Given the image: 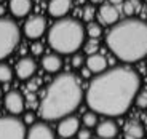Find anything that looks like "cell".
<instances>
[{
  "instance_id": "6da1fadb",
  "label": "cell",
  "mask_w": 147,
  "mask_h": 139,
  "mask_svg": "<svg viewBox=\"0 0 147 139\" xmlns=\"http://www.w3.org/2000/svg\"><path fill=\"white\" fill-rule=\"evenodd\" d=\"M141 86L136 70L128 66H115L98 74L90 82L85 101L94 113L104 117H120L134 103Z\"/></svg>"
},
{
  "instance_id": "7a4b0ae2",
  "label": "cell",
  "mask_w": 147,
  "mask_h": 139,
  "mask_svg": "<svg viewBox=\"0 0 147 139\" xmlns=\"http://www.w3.org/2000/svg\"><path fill=\"white\" fill-rule=\"evenodd\" d=\"M83 99L80 82L74 74H61L48 85L38 104V115L43 120H61L80 106Z\"/></svg>"
},
{
  "instance_id": "3957f363",
  "label": "cell",
  "mask_w": 147,
  "mask_h": 139,
  "mask_svg": "<svg viewBox=\"0 0 147 139\" xmlns=\"http://www.w3.org/2000/svg\"><path fill=\"white\" fill-rule=\"evenodd\" d=\"M107 47L120 61L136 62L147 56V22L128 18L115 22L107 34Z\"/></svg>"
},
{
  "instance_id": "277c9868",
  "label": "cell",
  "mask_w": 147,
  "mask_h": 139,
  "mask_svg": "<svg viewBox=\"0 0 147 139\" xmlns=\"http://www.w3.org/2000/svg\"><path fill=\"white\" fill-rule=\"evenodd\" d=\"M85 43V29L77 19L63 18L48 30V45L56 55H74Z\"/></svg>"
},
{
  "instance_id": "5b68a950",
  "label": "cell",
  "mask_w": 147,
  "mask_h": 139,
  "mask_svg": "<svg viewBox=\"0 0 147 139\" xmlns=\"http://www.w3.org/2000/svg\"><path fill=\"white\" fill-rule=\"evenodd\" d=\"M19 27L15 21L0 18V61L11 55L19 43Z\"/></svg>"
},
{
  "instance_id": "8992f818",
  "label": "cell",
  "mask_w": 147,
  "mask_h": 139,
  "mask_svg": "<svg viewBox=\"0 0 147 139\" xmlns=\"http://www.w3.org/2000/svg\"><path fill=\"white\" fill-rule=\"evenodd\" d=\"M26 125L15 115L0 117V139H26Z\"/></svg>"
},
{
  "instance_id": "52a82bcc",
  "label": "cell",
  "mask_w": 147,
  "mask_h": 139,
  "mask_svg": "<svg viewBox=\"0 0 147 139\" xmlns=\"http://www.w3.org/2000/svg\"><path fill=\"white\" fill-rule=\"evenodd\" d=\"M47 30V19L40 15L29 16L24 22V34L32 40H38Z\"/></svg>"
},
{
  "instance_id": "ba28073f",
  "label": "cell",
  "mask_w": 147,
  "mask_h": 139,
  "mask_svg": "<svg viewBox=\"0 0 147 139\" xmlns=\"http://www.w3.org/2000/svg\"><path fill=\"white\" fill-rule=\"evenodd\" d=\"M78 130H80V120L75 115H67V117L61 118V121L58 125V134L64 139L75 136Z\"/></svg>"
},
{
  "instance_id": "9c48e42d",
  "label": "cell",
  "mask_w": 147,
  "mask_h": 139,
  "mask_svg": "<svg viewBox=\"0 0 147 139\" xmlns=\"http://www.w3.org/2000/svg\"><path fill=\"white\" fill-rule=\"evenodd\" d=\"M5 107L10 113L13 115H19V113L24 112L26 109V101H24V96L19 91H10L5 96Z\"/></svg>"
},
{
  "instance_id": "30bf717a",
  "label": "cell",
  "mask_w": 147,
  "mask_h": 139,
  "mask_svg": "<svg viewBox=\"0 0 147 139\" xmlns=\"http://www.w3.org/2000/svg\"><path fill=\"white\" fill-rule=\"evenodd\" d=\"M35 70H37V62L34 58H29V56H22L18 61V64H16V75L21 80L32 78Z\"/></svg>"
},
{
  "instance_id": "8fae6325",
  "label": "cell",
  "mask_w": 147,
  "mask_h": 139,
  "mask_svg": "<svg viewBox=\"0 0 147 139\" xmlns=\"http://www.w3.org/2000/svg\"><path fill=\"white\" fill-rule=\"evenodd\" d=\"M72 8V0H50L48 2V13L56 19H63Z\"/></svg>"
},
{
  "instance_id": "7c38bea8",
  "label": "cell",
  "mask_w": 147,
  "mask_h": 139,
  "mask_svg": "<svg viewBox=\"0 0 147 139\" xmlns=\"http://www.w3.org/2000/svg\"><path fill=\"white\" fill-rule=\"evenodd\" d=\"M26 139H55V131L47 123H34L26 131Z\"/></svg>"
},
{
  "instance_id": "4fadbf2b",
  "label": "cell",
  "mask_w": 147,
  "mask_h": 139,
  "mask_svg": "<svg viewBox=\"0 0 147 139\" xmlns=\"http://www.w3.org/2000/svg\"><path fill=\"white\" fill-rule=\"evenodd\" d=\"M96 134L99 136V139H114L118 134V126L114 120L106 118L102 121H98V125H96Z\"/></svg>"
},
{
  "instance_id": "5bb4252c",
  "label": "cell",
  "mask_w": 147,
  "mask_h": 139,
  "mask_svg": "<svg viewBox=\"0 0 147 139\" xmlns=\"http://www.w3.org/2000/svg\"><path fill=\"white\" fill-rule=\"evenodd\" d=\"M98 16L102 24H115L118 22V10L112 3H102L98 10Z\"/></svg>"
},
{
  "instance_id": "9a60e30c",
  "label": "cell",
  "mask_w": 147,
  "mask_h": 139,
  "mask_svg": "<svg viewBox=\"0 0 147 139\" xmlns=\"http://www.w3.org/2000/svg\"><path fill=\"white\" fill-rule=\"evenodd\" d=\"M85 64H86V69L91 74H101L107 69V59L104 55L99 53H94V55H90L88 58L85 59Z\"/></svg>"
},
{
  "instance_id": "2e32d148",
  "label": "cell",
  "mask_w": 147,
  "mask_h": 139,
  "mask_svg": "<svg viewBox=\"0 0 147 139\" xmlns=\"http://www.w3.org/2000/svg\"><path fill=\"white\" fill-rule=\"evenodd\" d=\"M8 8L15 18H26L32 10V2L30 0H10Z\"/></svg>"
},
{
  "instance_id": "e0dca14e",
  "label": "cell",
  "mask_w": 147,
  "mask_h": 139,
  "mask_svg": "<svg viewBox=\"0 0 147 139\" xmlns=\"http://www.w3.org/2000/svg\"><path fill=\"white\" fill-rule=\"evenodd\" d=\"M42 67H43L48 74H56V72L61 70V67H63V59H61L59 55H56V53L45 55L43 58H42Z\"/></svg>"
},
{
  "instance_id": "ac0fdd59",
  "label": "cell",
  "mask_w": 147,
  "mask_h": 139,
  "mask_svg": "<svg viewBox=\"0 0 147 139\" xmlns=\"http://www.w3.org/2000/svg\"><path fill=\"white\" fill-rule=\"evenodd\" d=\"M144 128L138 120H129L125 125V138L126 139H142Z\"/></svg>"
},
{
  "instance_id": "d6986e66",
  "label": "cell",
  "mask_w": 147,
  "mask_h": 139,
  "mask_svg": "<svg viewBox=\"0 0 147 139\" xmlns=\"http://www.w3.org/2000/svg\"><path fill=\"white\" fill-rule=\"evenodd\" d=\"M141 11V3L139 0H126L123 2V13H125L128 18H133V16Z\"/></svg>"
},
{
  "instance_id": "ffe728a7",
  "label": "cell",
  "mask_w": 147,
  "mask_h": 139,
  "mask_svg": "<svg viewBox=\"0 0 147 139\" xmlns=\"http://www.w3.org/2000/svg\"><path fill=\"white\" fill-rule=\"evenodd\" d=\"M13 78V69L8 66L7 62H0V82L8 83Z\"/></svg>"
},
{
  "instance_id": "44dd1931",
  "label": "cell",
  "mask_w": 147,
  "mask_h": 139,
  "mask_svg": "<svg viewBox=\"0 0 147 139\" xmlns=\"http://www.w3.org/2000/svg\"><path fill=\"white\" fill-rule=\"evenodd\" d=\"M82 121H83L85 128H91V126H96V125H98V113H94L93 110H88V112H85V113H83Z\"/></svg>"
},
{
  "instance_id": "7402d4cb",
  "label": "cell",
  "mask_w": 147,
  "mask_h": 139,
  "mask_svg": "<svg viewBox=\"0 0 147 139\" xmlns=\"http://www.w3.org/2000/svg\"><path fill=\"white\" fill-rule=\"evenodd\" d=\"M85 34H88L90 38H99L101 34H102V27H101V24L91 21L86 27V30H85Z\"/></svg>"
},
{
  "instance_id": "603a6c76",
  "label": "cell",
  "mask_w": 147,
  "mask_h": 139,
  "mask_svg": "<svg viewBox=\"0 0 147 139\" xmlns=\"http://www.w3.org/2000/svg\"><path fill=\"white\" fill-rule=\"evenodd\" d=\"M98 50H99V42H98V38H90L88 42L83 43V51L88 56L98 53Z\"/></svg>"
},
{
  "instance_id": "cb8c5ba5",
  "label": "cell",
  "mask_w": 147,
  "mask_h": 139,
  "mask_svg": "<svg viewBox=\"0 0 147 139\" xmlns=\"http://www.w3.org/2000/svg\"><path fill=\"white\" fill-rule=\"evenodd\" d=\"M134 103L139 109H147V90L142 91H138L136 98H134Z\"/></svg>"
},
{
  "instance_id": "d4e9b609",
  "label": "cell",
  "mask_w": 147,
  "mask_h": 139,
  "mask_svg": "<svg viewBox=\"0 0 147 139\" xmlns=\"http://www.w3.org/2000/svg\"><path fill=\"white\" fill-rule=\"evenodd\" d=\"M94 7L93 5H86V7L82 10V18H83V21H86V22H91L93 21V18H94Z\"/></svg>"
},
{
  "instance_id": "484cf974",
  "label": "cell",
  "mask_w": 147,
  "mask_h": 139,
  "mask_svg": "<svg viewBox=\"0 0 147 139\" xmlns=\"http://www.w3.org/2000/svg\"><path fill=\"white\" fill-rule=\"evenodd\" d=\"M42 85V80L38 77H35V78H29V83H27V91L29 93H35L37 90H38V86Z\"/></svg>"
},
{
  "instance_id": "4316f807",
  "label": "cell",
  "mask_w": 147,
  "mask_h": 139,
  "mask_svg": "<svg viewBox=\"0 0 147 139\" xmlns=\"http://www.w3.org/2000/svg\"><path fill=\"white\" fill-rule=\"evenodd\" d=\"M72 67H75V69H80L82 67V64L85 62V59H83V56L80 55V53H74L72 55Z\"/></svg>"
},
{
  "instance_id": "83f0119b",
  "label": "cell",
  "mask_w": 147,
  "mask_h": 139,
  "mask_svg": "<svg viewBox=\"0 0 147 139\" xmlns=\"http://www.w3.org/2000/svg\"><path fill=\"white\" fill-rule=\"evenodd\" d=\"M24 101H26V104L29 107H32V109L38 106V104H37V94H35V93H29V91H27V96L24 98Z\"/></svg>"
},
{
  "instance_id": "f1b7e54d",
  "label": "cell",
  "mask_w": 147,
  "mask_h": 139,
  "mask_svg": "<svg viewBox=\"0 0 147 139\" xmlns=\"http://www.w3.org/2000/svg\"><path fill=\"white\" fill-rule=\"evenodd\" d=\"M30 51H32V55H34V56L42 55V51H43V45H42V42H38V40L34 42V43L30 45Z\"/></svg>"
},
{
  "instance_id": "f546056e",
  "label": "cell",
  "mask_w": 147,
  "mask_h": 139,
  "mask_svg": "<svg viewBox=\"0 0 147 139\" xmlns=\"http://www.w3.org/2000/svg\"><path fill=\"white\" fill-rule=\"evenodd\" d=\"M77 138L78 139H91V131H90V128H80L77 131Z\"/></svg>"
},
{
  "instance_id": "4dcf8cb0",
  "label": "cell",
  "mask_w": 147,
  "mask_h": 139,
  "mask_svg": "<svg viewBox=\"0 0 147 139\" xmlns=\"http://www.w3.org/2000/svg\"><path fill=\"white\" fill-rule=\"evenodd\" d=\"M22 123L24 125H34L35 123V115H34L32 112L24 113V120H22Z\"/></svg>"
},
{
  "instance_id": "1f68e13d",
  "label": "cell",
  "mask_w": 147,
  "mask_h": 139,
  "mask_svg": "<svg viewBox=\"0 0 147 139\" xmlns=\"http://www.w3.org/2000/svg\"><path fill=\"white\" fill-rule=\"evenodd\" d=\"M91 75H93V74L90 72V70L86 69V67H85V69L82 70V77H83V78H90V77H91Z\"/></svg>"
},
{
  "instance_id": "d6a6232c",
  "label": "cell",
  "mask_w": 147,
  "mask_h": 139,
  "mask_svg": "<svg viewBox=\"0 0 147 139\" xmlns=\"http://www.w3.org/2000/svg\"><path fill=\"white\" fill-rule=\"evenodd\" d=\"M91 2V5H102L104 3V0H90Z\"/></svg>"
},
{
  "instance_id": "836d02e7",
  "label": "cell",
  "mask_w": 147,
  "mask_h": 139,
  "mask_svg": "<svg viewBox=\"0 0 147 139\" xmlns=\"http://www.w3.org/2000/svg\"><path fill=\"white\" fill-rule=\"evenodd\" d=\"M3 13H5V7L0 3V18H3Z\"/></svg>"
},
{
  "instance_id": "e575fe53",
  "label": "cell",
  "mask_w": 147,
  "mask_h": 139,
  "mask_svg": "<svg viewBox=\"0 0 147 139\" xmlns=\"http://www.w3.org/2000/svg\"><path fill=\"white\" fill-rule=\"evenodd\" d=\"M112 5H118V3H123V0H109Z\"/></svg>"
},
{
  "instance_id": "d590c367",
  "label": "cell",
  "mask_w": 147,
  "mask_h": 139,
  "mask_svg": "<svg viewBox=\"0 0 147 139\" xmlns=\"http://www.w3.org/2000/svg\"><path fill=\"white\" fill-rule=\"evenodd\" d=\"M141 11H142V16H144V18H146V16H147V7L144 8V10H141Z\"/></svg>"
},
{
  "instance_id": "8d00e7d4",
  "label": "cell",
  "mask_w": 147,
  "mask_h": 139,
  "mask_svg": "<svg viewBox=\"0 0 147 139\" xmlns=\"http://www.w3.org/2000/svg\"><path fill=\"white\" fill-rule=\"evenodd\" d=\"M2 96H3V91H2V88H0V98H2Z\"/></svg>"
},
{
  "instance_id": "74e56055",
  "label": "cell",
  "mask_w": 147,
  "mask_h": 139,
  "mask_svg": "<svg viewBox=\"0 0 147 139\" xmlns=\"http://www.w3.org/2000/svg\"><path fill=\"white\" fill-rule=\"evenodd\" d=\"M2 2H3V0H0V3H2Z\"/></svg>"
},
{
  "instance_id": "f35d334b",
  "label": "cell",
  "mask_w": 147,
  "mask_h": 139,
  "mask_svg": "<svg viewBox=\"0 0 147 139\" xmlns=\"http://www.w3.org/2000/svg\"><path fill=\"white\" fill-rule=\"evenodd\" d=\"M144 2H147V0H144Z\"/></svg>"
}]
</instances>
